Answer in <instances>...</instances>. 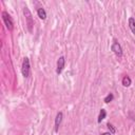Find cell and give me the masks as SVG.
Returning <instances> with one entry per match:
<instances>
[{
	"label": "cell",
	"mask_w": 135,
	"mask_h": 135,
	"mask_svg": "<svg viewBox=\"0 0 135 135\" xmlns=\"http://www.w3.org/2000/svg\"><path fill=\"white\" fill-rule=\"evenodd\" d=\"M37 14H38L39 18H40V19H42V20H44V19L46 18V13H45L44 8H42V7L37 8Z\"/></svg>",
	"instance_id": "52a82bcc"
},
{
	"label": "cell",
	"mask_w": 135,
	"mask_h": 135,
	"mask_svg": "<svg viewBox=\"0 0 135 135\" xmlns=\"http://www.w3.org/2000/svg\"><path fill=\"white\" fill-rule=\"evenodd\" d=\"M129 26H130V28H131L132 33L135 35V19H134V18H132V17L129 19Z\"/></svg>",
	"instance_id": "ba28073f"
},
{
	"label": "cell",
	"mask_w": 135,
	"mask_h": 135,
	"mask_svg": "<svg viewBox=\"0 0 135 135\" xmlns=\"http://www.w3.org/2000/svg\"><path fill=\"white\" fill-rule=\"evenodd\" d=\"M64 64H65V59L63 56L59 57V59L57 60V69H56V73L57 74H60L64 68Z\"/></svg>",
	"instance_id": "5b68a950"
},
{
	"label": "cell",
	"mask_w": 135,
	"mask_h": 135,
	"mask_svg": "<svg viewBox=\"0 0 135 135\" xmlns=\"http://www.w3.org/2000/svg\"><path fill=\"white\" fill-rule=\"evenodd\" d=\"M23 14L25 16V19H26V25H27V30L30 33L33 32V25H34V21H33V17H32V14L30 12V9L25 6L23 8Z\"/></svg>",
	"instance_id": "6da1fadb"
},
{
	"label": "cell",
	"mask_w": 135,
	"mask_h": 135,
	"mask_svg": "<svg viewBox=\"0 0 135 135\" xmlns=\"http://www.w3.org/2000/svg\"><path fill=\"white\" fill-rule=\"evenodd\" d=\"M2 19H3V21H4V23H5L6 27H7V30L12 31L13 27H14V23H13V20H12L11 16L6 12H2Z\"/></svg>",
	"instance_id": "3957f363"
},
{
	"label": "cell",
	"mask_w": 135,
	"mask_h": 135,
	"mask_svg": "<svg viewBox=\"0 0 135 135\" xmlns=\"http://www.w3.org/2000/svg\"><path fill=\"white\" fill-rule=\"evenodd\" d=\"M105 116H107V112H105V110L101 109L100 112H99V116H98V122H101V120H103V119L105 118Z\"/></svg>",
	"instance_id": "30bf717a"
},
{
	"label": "cell",
	"mask_w": 135,
	"mask_h": 135,
	"mask_svg": "<svg viewBox=\"0 0 135 135\" xmlns=\"http://www.w3.org/2000/svg\"><path fill=\"white\" fill-rule=\"evenodd\" d=\"M131 78L129 77V76H124L123 78H122V85L123 86H130L131 85Z\"/></svg>",
	"instance_id": "9c48e42d"
},
{
	"label": "cell",
	"mask_w": 135,
	"mask_h": 135,
	"mask_svg": "<svg viewBox=\"0 0 135 135\" xmlns=\"http://www.w3.org/2000/svg\"><path fill=\"white\" fill-rule=\"evenodd\" d=\"M112 51L115 53V55L116 56H118V57H120L121 55H122V49H121V46H120V44L115 40L114 42H113V44H112Z\"/></svg>",
	"instance_id": "277c9868"
},
{
	"label": "cell",
	"mask_w": 135,
	"mask_h": 135,
	"mask_svg": "<svg viewBox=\"0 0 135 135\" xmlns=\"http://www.w3.org/2000/svg\"><path fill=\"white\" fill-rule=\"evenodd\" d=\"M113 98H114L113 94H112V93H110V94H108V95H107V97L104 98V102H105V103H109L110 101H112V100H113Z\"/></svg>",
	"instance_id": "8fae6325"
},
{
	"label": "cell",
	"mask_w": 135,
	"mask_h": 135,
	"mask_svg": "<svg viewBox=\"0 0 135 135\" xmlns=\"http://www.w3.org/2000/svg\"><path fill=\"white\" fill-rule=\"evenodd\" d=\"M101 135H112V134H111V133H108V132H107V133H102Z\"/></svg>",
	"instance_id": "4fadbf2b"
},
{
	"label": "cell",
	"mask_w": 135,
	"mask_h": 135,
	"mask_svg": "<svg viewBox=\"0 0 135 135\" xmlns=\"http://www.w3.org/2000/svg\"><path fill=\"white\" fill-rule=\"evenodd\" d=\"M62 118H63V114L62 112H59L57 115H56V118H55V132H58V129L61 124V121H62Z\"/></svg>",
	"instance_id": "8992f818"
},
{
	"label": "cell",
	"mask_w": 135,
	"mask_h": 135,
	"mask_svg": "<svg viewBox=\"0 0 135 135\" xmlns=\"http://www.w3.org/2000/svg\"><path fill=\"white\" fill-rule=\"evenodd\" d=\"M21 71H22V75L27 78L30 76V71H31V68H30V60L28 58H24L23 61H22V68H21Z\"/></svg>",
	"instance_id": "7a4b0ae2"
},
{
	"label": "cell",
	"mask_w": 135,
	"mask_h": 135,
	"mask_svg": "<svg viewBox=\"0 0 135 135\" xmlns=\"http://www.w3.org/2000/svg\"><path fill=\"white\" fill-rule=\"evenodd\" d=\"M108 128H109V130L111 131V134H114V133L116 132V129H115L111 123H108Z\"/></svg>",
	"instance_id": "7c38bea8"
}]
</instances>
